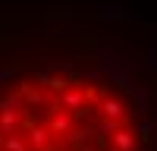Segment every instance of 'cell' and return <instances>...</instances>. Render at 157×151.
Returning a JSON list of instances; mask_svg holds the SVG:
<instances>
[{
    "label": "cell",
    "instance_id": "cell-1",
    "mask_svg": "<svg viewBox=\"0 0 157 151\" xmlns=\"http://www.w3.org/2000/svg\"><path fill=\"white\" fill-rule=\"evenodd\" d=\"M0 151H145L123 88L85 72H32L0 91Z\"/></svg>",
    "mask_w": 157,
    "mask_h": 151
}]
</instances>
